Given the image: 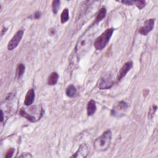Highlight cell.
Listing matches in <instances>:
<instances>
[{"label": "cell", "instance_id": "6da1fadb", "mask_svg": "<svg viewBox=\"0 0 158 158\" xmlns=\"http://www.w3.org/2000/svg\"><path fill=\"white\" fill-rule=\"evenodd\" d=\"M112 133L110 130H108L103 133V134L97 138L93 143L95 150L98 151H104L107 150L111 142Z\"/></svg>", "mask_w": 158, "mask_h": 158}, {"label": "cell", "instance_id": "7a4b0ae2", "mask_svg": "<svg viewBox=\"0 0 158 158\" xmlns=\"http://www.w3.org/2000/svg\"><path fill=\"white\" fill-rule=\"evenodd\" d=\"M93 39V35L90 33H85L79 39L76 46V53L77 56L82 54L91 45Z\"/></svg>", "mask_w": 158, "mask_h": 158}, {"label": "cell", "instance_id": "3957f363", "mask_svg": "<svg viewBox=\"0 0 158 158\" xmlns=\"http://www.w3.org/2000/svg\"><path fill=\"white\" fill-rule=\"evenodd\" d=\"M114 29L113 28H109L105 30L101 35L97 38L95 40L94 46L96 50L101 51L106 46L110 39L111 38Z\"/></svg>", "mask_w": 158, "mask_h": 158}, {"label": "cell", "instance_id": "277c9868", "mask_svg": "<svg viewBox=\"0 0 158 158\" xmlns=\"http://www.w3.org/2000/svg\"><path fill=\"white\" fill-rule=\"evenodd\" d=\"M30 113L29 111H27L26 109H25L24 108H21L19 112V114L21 116H22V117L26 118L28 120L32 122H35L37 121L38 120H39V119L35 116L34 115V113H35L40 116H42L43 113V110L41 106H33L30 108Z\"/></svg>", "mask_w": 158, "mask_h": 158}, {"label": "cell", "instance_id": "5b68a950", "mask_svg": "<svg viewBox=\"0 0 158 158\" xmlns=\"http://www.w3.org/2000/svg\"><path fill=\"white\" fill-rule=\"evenodd\" d=\"M114 80L111 74L106 73L103 74L98 81V86L101 90L109 89L114 85Z\"/></svg>", "mask_w": 158, "mask_h": 158}, {"label": "cell", "instance_id": "8992f818", "mask_svg": "<svg viewBox=\"0 0 158 158\" xmlns=\"http://www.w3.org/2000/svg\"><path fill=\"white\" fill-rule=\"evenodd\" d=\"M24 35V31L23 30H19L17 31L13 37L11 39V40L9 41L8 45V49L9 50H13L15 49L17 46H18L19 42H21Z\"/></svg>", "mask_w": 158, "mask_h": 158}, {"label": "cell", "instance_id": "52a82bcc", "mask_svg": "<svg viewBox=\"0 0 158 158\" xmlns=\"http://www.w3.org/2000/svg\"><path fill=\"white\" fill-rule=\"evenodd\" d=\"M155 19H150L146 20L143 27L140 29L139 32L142 35H147L153 29L154 26Z\"/></svg>", "mask_w": 158, "mask_h": 158}, {"label": "cell", "instance_id": "ba28073f", "mask_svg": "<svg viewBox=\"0 0 158 158\" xmlns=\"http://www.w3.org/2000/svg\"><path fill=\"white\" fill-rule=\"evenodd\" d=\"M133 67V62L132 61H129L125 63L123 66L120 69V71L117 75V80L120 81L123 78H124L127 72L130 71V70Z\"/></svg>", "mask_w": 158, "mask_h": 158}, {"label": "cell", "instance_id": "9c48e42d", "mask_svg": "<svg viewBox=\"0 0 158 158\" xmlns=\"http://www.w3.org/2000/svg\"><path fill=\"white\" fill-rule=\"evenodd\" d=\"M89 153V149L87 145L85 143L82 144L76 153L71 156V157H77V158H83L86 157Z\"/></svg>", "mask_w": 158, "mask_h": 158}, {"label": "cell", "instance_id": "30bf717a", "mask_svg": "<svg viewBox=\"0 0 158 158\" xmlns=\"http://www.w3.org/2000/svg\"><path fill=\"white\" fill-rule=\"evenodd\" d=\"M127 108H128L127 103H126L125 101H121L118 104V105L116 107L113 108L111 114L113 116H119L120 114H121V113L126 111Z\"/></svg>", "mask_w": 158, "mask_h": 158}, {"label": "cell", "instance_id": "8fae6325", "mask_svg": "<svg viewBox=\"0 0 158 158\" xmlns=\"http://www.w3.org/2000/svg\"><path fill=\"white\" fill-rule=\"evenodd\" d=\"M35 99V92L33 89H30L28 91V92L26 94L25 100H24V104L25 106H29L33 103Z\"/></svg>", "mask_w": 158, "mask_h": 158}, {"label": "cell", "instance_id": "7c38bea8", "mask_svg": "<svg viewBox=\"0 0 158 158\" xmlns=\"http://www.w3.org/2000/svg\"><path fill=\"white\" fill-rule=\"evenodd\" d=\"M86 110H87V114L89 116H91L95 113L96 111V103L94 100L92 99L89 102V103L87 104Z\"/></svg>", "mask_w": 158, "mask_h": 158}, {"label": "cell", "instance_id": "4fadbf2b", "mask_svg": "<svg viewBox=\"0 0 158 158\" xmlns=\"http://www.w3.org/2000/svg\"><path fill=\"white\" fill-rule=\"evenodd\" d=\"M59 79V75L57 72H52L48 79V83L49 85H55L57 83Z\"/></svg>", "mask_w": 158, "mask_h": 158}, {"label": "cell", "instance_id": "5bb4252c", "mask_svg": "<svg viewBox=\"0 0 158 158\" xmlns=\"http://www.w3.org/2000/svg\"><path fill=\"white\" fill-rule=\"evenodd\" d=\"M106 15V9L105 8H102L99 9V11H98L96 19H95V24L99 23V22H101Z\"/></svg>", "mask_w": 158, "mask_h": 158}, {"label": "cell", "instance_id": "9a60e30c", "mask_svg": "<svg viewBox=\"0 0 158 158\" xmlns=\"http://www.w3.org/2000/svg\"><path fill=\"white\" fill-rule=\"evenodd\" d=\"M66 94L69 98L74 97L77 94L76 88L73 85H70L66 89Z\"/></svg>", "mask_w": 158, "mask_h": 158}, {"label": "cell", "instance_id": "2e32d148", "mask_svg": "<svg viewBox=\"0 0 158 158\" xmlns=\"http://www.w3.org/2000/svg\"><path fill=\"white\" fill-rule=\"evenodd\" d=\"M69 19V12L67 8L63 10L61 15V21L62 24H65L68 21Z\"/></svg>", "mask_w": 158, "mask_h": 158}, {"label": "cell", "instance_id": "e0dca14e", "mask_svg": "<svg viewBox=\"0 0 158 158\" xmlns=\"http://www.w3.org/2000/svg\"><path fill=\"white\" fill-rule=\"evenodd\" d=\"M25 67L23 64H19L17 68V77H18V79H21L23 76L25 72Z\"/></svg>", "mask_w": 158, "mask_h": 158}, {"label": "cell", "instance_id": "ac0fdd59", "mask_svg": "<svg viewBox=\"0 0 158 158\" xmlns=\"http://www.w3.org/2000/svg\"><path fill=\"white\" fill-rule=\"evenodd\" d=\"M61 2L59 0H55L52 3V10L55 14H56L60 8Z\"/></svg>", "mask_w": 158, "mask_h": 158}, {"label": "cell", "instance_id": "d6986e66", "mask_svg": "<svg viewBox=\"0 0 158 158\" xmlns=\"http://www.w3.org/2000/svg\"><path fill=\"white\" fill-rule=\"evenodd\" d=\"M135 3L136 7L140 9H143L146 5V2L145 1H137L135 2Z\"/></svg>", "mask_w": 158, "mask_h": 158}, {"label": "cell", "instance_id": "ffe728a7", "mask_svg": "<svg viewBox=\"0 0 158 158\" xmlns=\"http://www.w3.org/2000/svg\"><path fill=\"white\" fill-rule=\"evenodd\" d=\"M14 153V148H10L8 150V151L6 152V155H5V157L6 158H9V157H11L13 155Z\"/></svg>", "mask_w": 158, "mask_h": 158}, {"label": "cell", "instance_id": "44dd1931", "mask_svg": "<svg viewBox=\"0 0 158 158\" xmlns=\"http://www.w3.org/2000/svg\"><path fill=\"white\" fill-rule=\"evenodd\" d=\"M122 3L127 5H132L133 4L135 3L134 1H131V0H129V1H124V2H122Z\"/></svg>", "mask_w": 158, "mask_h": 158}, {"label": "cell", "instance_id": "7402d4cb", "mask_svg": "<svg viewBox=\"0 0 158 158\" xmlns=\"http://www.w3.org/2000/svg\"><path fill=\"white\" fill-rule=\"evenodd\" d=\"M156 109H157V106H153V108H151V109H150V114H151V116H153V115L154 114L155 111H156Z\"/></svg>", "mask_w": 158, "mask_h": 158}, {"label": "cell", "instance_id": "603a6c76", "mask_svg": "<svg viewBox=\"0 0 158 158\" xmlns=\"http://www.w3.org/2000/svg\"><path fill=\"white\" fill-rule=\"evenodd\" d=\"M19 157H32V156L30 153H22V155H20Z\"/></svg>", "mask_w": 158, "mask_h": 158}, {"label": "cell", "instance_id": "cb8c5ba5", "mask_svg": "<svg viewBox=\"0 0 158 158\" xmlns=\"http://www.w3.org/2000/svg\"><path fill=\"white\" fill-rule=\"evenodd\" d=\"M40 12H37L35 14V19H39L40 17Z\"/></svg>", "mask_w": 158, "mask_h": 158}, {"label": "cell", "instance_id": "d4e9b609", "mask_svg": "<svg viewBox=\"0 0 158 158\" xmlns=\"http://www.w3.org/2000/svg\"><path fill=\"white\" fill-rule=\"evenodd\" d=\"M3 119H4V116H3V111L2 110V119H1V122H2L3 121Z\"/></svg>", "mask_w": 158, "mask_h": 158}]
</instances>
